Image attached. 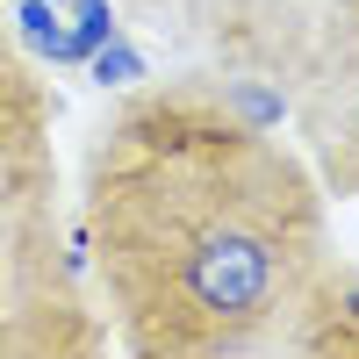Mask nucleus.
I'll use <instances>...</instances> for the list:
<instances>
[{
    "mask_svg": "<svg viewBox=\"0 0 359 359\" xmlns=\"http://www.w3.org/2000/svg\"><path fill=\"white\" fill-rule=\"evenodd\" d=\"M94 245L137 352H245L316 266L309 187L245 115L151 94L94 151Z\"/></svg>",
    "mask_w": 359,
    "mask_h": 359,
    "instance_id": "f257e3e1",
    "label": "nucleus"
},
{
    "mask_svg": "<svg viewBox=\"0 0 359 359\" xmlns=\"http://www.w3.org/2000/svg\"><path fill=\"white\" fill-rule=\"evenodd\" d=\"M15 22H22V36L36 43L43 57H72V29L57 22V8H50V0H22V15H15Z\"/></svg>",
    "mask_w": 359,
    "mask_h": 359,
    "instance_id": "f03ea898",
    "label": "nucleus"
},
{
    "mask_svg": "<svg viewBox=\"0 0 359 359\" xmlns=\"http://www.w3.org/2000/svg\"><path fill=\"white\" fill-rule=\"evenodd\" d=\"M72 8H79V15H72V22H79V29H72V57H94V50L115 36V8H108V0H72Z\"/></svg>",
    "mask_w": 359,
    "mask_h": 359,
    "instance_id": "7ed1b4c3",
    "label": "nucleus"
},
{
    "mask_svg": "<svg viewBox=\"0 0 359 359\" xmlns=\"http://www.w3.org/2000/svg\"><path fill=\"white\" fill-rule=\"evenodd\" d=\"M137 72H144V65H137V57H130L123 43H115V36H108V43L94 50V79H101V86H130Z\"/></svg>",
    "mask_w": 359,
    "mask_h": 359,
    "instance_id": "20e7f679",
    "label": "nucleus"
},
{
    "mask_svg": "<svg viewBox=\"0 0 359 359\" xmlns=\"http://www.w3.org/2000/svg\"><path fill=\"white\" fill-rule=\"evenodd\" d=\"M352 316H359V294H352Z\"/></svg>",
    "mask_w": 359,
    "mask_h": 359,
    "instance_id": "39448f33",
    "label": "nucleus"
},
{
    "mask_svg": "<svg viewBox=\"0 0 359 359\" xmlns=\"http://www.w3.org/2000/svg\"><path fill=\"white\" fill-rule=\"evenodd\" d=\"M50 8H57V0H50Z\"/></svg>",
    "mask_w": 359,
    "mask_h": 359,
    "instance_id": "423d86ee",
    "label": "nucleus"
}]
</instances>
